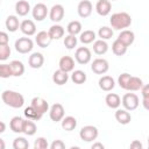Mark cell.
<instances>
[{"label": "cell", "mask_w": 149, "mask_h": 149, "mask_svg": "<svg viewBox=\"0 0 149 149\" xmlns=\"http://www.w3.org/2000/svg\"><path fill=\"white\" fill-rule=\"evenodd\" d=\"M1 99L7 106H9L12 108H20L24 104L23 95L19 92H15L12 90H5L1 93Z\"/></svg>", "instance_id": "1"}, {"label": "cell", "mask_w": 149, "mask_h": 149, "mask_svg": "<svg viewBox=\"0 0 149 149\" xmlns=\"http://www.w3.org/2000/svg\"><path fill=\"white\" fill-rule=\"evenodd\" d=\"M109 23H111L113 29L123 30L132 24V17L126 12L114 13V14H112V16L109 19Z\"/></svg>", "instance_id": "2"}, {"label": "cell", "mask_w": 149, "mask_h": 149, "mask_svg": "<svg viewBox=\"0 0 149 149\" xmlns=\"http://www.w3.org/2000/svg\"><path fill=\"white\" fill-rule=\"evenodd\" d=\"M98 135H99L98 128L94 127V126H91V125L83 127V128L80 129V132H79L80 139H81L83 141H85V142H92V141L97 140Z\"/></svg>", "instance_id": "3"}, {"label": "cell", "mask_w": 149, "mask_h": 149, "mask_svg": "<svg viewBox=\"0 0 149 149\" xmlns=\"http://www.w3.org/2000/svg\"><path fill=\"white\" fill-rule=\"evenodd\" d=\"M15 50L20 54H28L34 48V42L29 37H20L15 41Z\"/></svg>", "instance_id": "4"}, {"label": "cell", "mask_w": 149, "mask_h": 149, "mask_svg": "<svg viewBox=\"0 0 149 149\" xmlns=\"http://www.w3.org/2000/svg\"><path fill=\"white\" fill-rule=\"evenodd\" d=\"M121 102L125 107V109L127 111H134L139 107V97L135 94V93H126L122 99H121Z\"/></svg>", "instance_id": "5"}, {"label": "cell", "mask_w": 149, "mask_h": 149, "mask_svg": "<svg viewBox=\"0 0 149 149\" xmlns=\"http://www.w3.org/2000/svg\"><path fill=\"white\" fill-rule=\"evenodd\" d=\"M74 58L81 65H85V64L90 63V61H91V51H90V49L86 48V47L78 48L76 50V52H74Z\"/></svg>", "instance_id": "6"}, {"label": "cell", "mask_w": 149, "mask_h": 149, "mask_svg": "<svg viewBox=\"0 0 149 149\" xmlns=\"http://www.w3.org/2000/svg\"><path fill=\"white\" fill-rule=\"evenodd\" d=\"M108 62L104 58H95L91 64V70L97 74H104L108 71Z\"/></svg>", "instance_id": "7"}, {"label": "cell", "mask_w": 149, "mask_h": 149, "mask_svg": "<svg viewBox=\"0 0 149 149\" xmlns=\"http://www.w3.org/2000/svg\"><path fill=\"white\" fill-rule=\"evenodd\" d=\"M64 107L61 105V104H54L51 107H50V111H49V116L50 119L54 121V122H58V121H62L63 118H64Z\"/></svg>", "instance_id": "8"}, {"label": "cell", "mask_w": 149, "mask_h": 149, "mask_svg": "<svg viewBox=\"0 0 149 149\" xmlns=\"http://www.w3.org/2000/svg\"><path fill=\"white\" fill-rule=\"evenodd\" d=\"M31 14H33V17L36 21H43L47 17V15H48V8L42 2L36 3L34 6V8L31 9Z\"/></svg>", "instance_id": "9"}, {"label": "cell", "mask_w": 149, "mask_h": 149, "mask_svg": "<svg viewBox=\"0 0 149 149\" xmlns=\"http://www.w3.org/2000/svg\"><path fill=\"white\" fill-rule=\"evenodd\" d=\"M92 9H93V6L91 3L90 0H81L79 3H78V7H77V12H78V15L80 17H88L92 13Z\"/></svg>", "instance_id": "10"}, {"label": "cell", "mask_w": 149, "mask_h": 149, "mask_svg": "<svg viewBox=\"0 0 149 149\" xmlns=\"http://www.w3.org/2000/svg\"><path fill=\"white\" fill-rule=\"evenodd\" d=\"M64 7L59 3L57 5H54L51 8H50V13H49V16H50V20L52 22H59L62 21V19L64 17Z\"/></svg>", "instance_id": "11"}, {"label": "cell", "mask_w": 149, "mask_h": 149, "mask_svg": "<svg viewBox=\"0 0 149 149\" xmlns=\"http://www.w3.org/2000/svg\"><path fill=\"white\" fill-rule=\"evenodd\" d=\"M112 5L109 0H98L95 3V10L100 16H107L111 13Z\"/></svg>", "instance_id": "12"}, {"label": "cell", "mask_w": 149, "mask_h": 149, "mask_svg": "<svg viewBox=\"0 0 149 149\" xmlns=\"http://www.w3.org/2000/svg\"><path fill=\"white\" fill-rule=\"evenodd\" d=\"M31 106H33L40 114H42V115H43L45 112H48V109H49V104L47 102V100L43 99V98H40V97L33 98V100H31Z\"/></svg>", "instance_id": "13"}, {"label": "cell", "mask_w": 149, "mask_h": 149, "mask_svg": "<svg viewBox=\"0 0 149 149\" xmlns=\"http://www.w3.org/2000/svg\"><path fill=\"white\" fill-rule=\"evenodd\" d=\"M44 63V57L41 52H33L28 58V64L33 69H40Z\"/></svg>", "instance_id": "14"}, {"label": "cell", "mask_w": 149, "mask_h": 149, "mask_svg": "<svg viewBox=\"0 0 149 149\" xmlns=\"http://www.w3.org/2000/svg\"><path fill=\"white\" fill-rule=\"evenodd\" d=\"M51 41H52V38L50 37L49 33H47V31H44V30L37 33V35H36V37H35V42H36L37 45L41 47V48H47V47H49V44L51 43Z\"/></svg>", "instance_id": "15"}, {"label": "cell", "mask_w": 149, "mask_h": 149, "mask_svg": "<svg viewBox=\"0 0 149 149\" xmlns=\"http://www.w3.org/2000/svg\"><path fill=\"white\" fill-rule=\"evenodd\" d=\"M118 40L121 41L123 44H126L127 47L132 45L134 43V40H135V34L132 31V30H128V29H123L121 30V33L119 34L118 36Z\"/></svg>", "instance_id": "16"}, {"label": "cell", "mask_w": 149, "mask_h": 149, "mask_svg": "<svg viewBox=\"0 0 149 149\" xmlns=\"http://www.w3.org/2000/svg\"><path fill=\"white\" fill-rule=\"evenodd\" d=\"M58 65H59V69L61 70H63V71H65V72L69 73V72L73 71V69H74V61L70 56H63L59 59Z\"/></svg>", "instance_id": "17"}, {"label": "cell", "mask_w": 149, "mask_h": 149, "mask_svg": "<svg viewBox=\"0 0 149 149\" xmlns=\"http://www.w3.org/2000/svg\"><path fill=\"white\" fill-rule=\"evenodd\" d=\"M98 83H99V87L105 92L112 91L115 86V81L111 76H102Z\"/></svg>", "instance_id": "18"}, {"label": "cell", "mask_w": 149, "mask_h": 149, "mask_svg": "<svg viewBox=\"0 0 149 149\" xmlns=\"http://www.w3.org/2000/svg\"><path fill=\"white\" fill-rule=\"evenodd\" d=\"M20 29L27 36H31V35H34L36 33V26H35L34 21H31V20H23L21 22Z\"/></svg>", "instance_id": "19"}, {"label": "cell", "mask_w": 149, "mask_h": 149, "mask_svg": "<svg viewBox=\"0 0 149 149\" xmlns=\"http://www.w3.org/2000/svg\"><path fill=\"white\" fill-rule=\"evenodd\" d=\"M69 80V74L68 72L63 71V70H56L52 74V81L56 84V85H64L66 84V81Z\"/></svg>", "instance_id": "20"}, {"label": "cell", "mask_w": 149, "mask_h": 149, "mask_svg": "<svg viewBox=\"0 0 149 149\" xmlns=\"http://www.w3.org/2000/svg\"><path fill=\"white\" fill-rule=\"evenodd\" d=\"M105 102L109 108L116 109L121 105V99L116 93H108L105 98Z\"/></svg>", "instance_id": "21"}, {"label": "cell", "mask_w": 149, "mask_h": 149, "mask_svg": "<svg viewBox=\"0 0 149 149\" xmlns=\"http://www.w3.org/2000/svg\"><path fill=\"white\" fill-rule=\"evenodd\" d=\"M15 12L19 16H24L30 12V5L26 0H19L15 3Z\"/></svg>", "instance_id": "22"}, {"label": "cell", "mask_w": 149, "mask_h": 149, "mask_svg": "<svg viewBox=\"0 0 149 149\" xmlns=\"http://www.w3.org/2000/svg\"><path fill=\"white\" fill-rule=\"evenodd\" d=\"M115 119L121 125H127L132 121V115L127 109H116L115 112Z\"/></svg>", "instance_id": "23"}, {"label": "cell", "mask_w": 149, "mask_h": 149, "mask_svg": "<svg viewBox=\"0 0 149 149\" xmlns=\"http://www.w3.org/2000/svg\"><path fill=\"white\" fill-rule=\"evenodd\" d=\"M5 24H6L7 30L10 31V33L16 31V30L20 28V26H21V23L19 22L17 16H15V15H9V16L6 19V23H5Z\"/></svg>", "instance_id": "24"}, {"label": "cell", "mask_w": 149, "mask_h": 149, "mask_svg": "<svg viewBox=\"0 0 149 149\" xmlns=\"http://www.w3.org/2000/svg\"><path fill=\"white\" fill-rule=\"evenodd\" d=\"M37 130V127L34 122V120H30V119H27V120H23V127H22V133H24L26 135L28 136H33Z\"/></svg>", "instance_id": "25"}, {"label": "cell", "mask_w": 149, "mask_h": 149, "mask_svg": "<svg viewBox=\"0 0 149 149\" xmlns=\"http://www.w3.org/2000/svg\"><path fill=\"white\" fill-rule=\"evenodd\" d=\"M108 50V44L105 40H97L94 43H93V51L97 54V55H104L106 54Z\"/></svg>", "instance_id": "26"}, {"label": "cell", "mask_w": 149, "mask_h": 149, "mask_svg": "<svg viewBox=\"0 0 149 149\" xmlns=\"http://www.w3.org/2000/svg\"><path fill=\"white\" fill-rule=\"evenodd\" d=\"M76 127H77V120H76V118H73V116H71V115L63 118V120H62V128H63L64 130L71 132V130H73Z\"/></svg>", "instance_id": "27"}, {"label": "cell", "mask_w": 149, "mask_h": 149, "mask_svg": "<svg viewBox=\"0 0 149 149\" xmlns=\"http://www.w3.org/2000/svg\"><path fill=\"white\" fill-rule=\"evenodd\" d=\"M127 45L126 44H123L121 41H119L118 38L113 42V44H112V51L114 52V55H116V56H123L126 52H127Z\"/></svg>", "instance_id": "28"}, {"label": "cell", "mask_w": 149, "mask_h": 149, "mask_svg": "<svg viewBox=\"0 0 149 149\" xmlns=\"http://www.w3.org/2000/svg\"><path fill=\"white\" fill-rule=\"evenodd\" d=\"M49 35L52 40H59L61 37L64 36V28L59 24H54L49 28Z\"/></svg>", "instance_id": "29"}, {"label": "cell", "mask_w": 149, "mask_h": 149, "mask_svg": "<svg viewBox=\"0 0 149 149\" xmlns=\"http://www.w3.org/2000/svg\"><path fill=\"white\" fill-rule=\"evenodd\" d=\"M22 127H23V119L21 116H14L12 118L9 122V128L14 133H22Z\"/></svg>", "instance_id": "30"}, {"label": "cell", "mask_w": 149, "mask_h": 149, "mask_svg": "<svg viewBox=\"0 0 149 149\" xmlns=\"http://www.w3.org/2000/svg\"><path fill=\"white\" fill-rule=\"evenodd\" d=\"M10 68H12V72H13V76L14 77H20L23 74L24 72V65L22 62L20 61H12L10 63Z\"/></svg>", "instance_id": "31"}, {"label": "cell", "mask_w": 149, "mask_h": 149, "mask_svg": "<svg viewBox=\"0 0 149 149\" xmlns=\"http://www.w3.org/2000/svg\"><path fill=\"white\" fill-rule=\"evenodd\" d=\"M142 86H143V81H142V79L141 78H139V77H130V79H129V81H128V85H127V90L128 91H139L140 88H142Z\"/></svg>", "instance_id": "32"}, {"label": "cell", "mask_w": 149, "mask_h": 149, "mask_svg": "<svg viewBox=\"0 0 149 149\" xmlns=\"http://www.w3.org/2000/svg\"><path fill=\"white\" fill-rule=\"evenodd\" d=\"M23 114H24V116H26L27 119H30V120H34V121H38V120L42 118V114H40L31 105L24 108Z\"/></svg>", "instance_id": "33"}, {"label": "cell", "mask_w": 149, "mask_h": 149, "mask_svg": "<svg viewBox=\"0 0 149 149\" xmlns=\"http://www.w3.org/2000/svg\"><path fill=\"white\" fill-rule=\"evenodd\" d=\"M79 40L84 44H90L95 40V33L93 30H84L83 33H80Z\"/></svg>", "instance_id": "34"}, {"label": "cell", "mask_w": 149, "mask_h": 149, "mask_svg": "<svg viewBox=\"0 0 149 149\" xmlns=\"http://www.w3.org/2000/svg\"><path fill=\"white\" fill-rule=\"evenodd\" d=\"M71 80L74 83V84H84L86 81V73L81 70H74L71 74Z\"/></svg>", "instance_id": "35"}, {"label": "cell", "mask_w": 149, "mask_h": 149, "mask_svg": "<svg viewBox=\"0 0 149 149\" xmlns=\"http://www.w3.org/2000/svg\"><path fill=\"white\" fill-rule=\"evenodd\" d=\"M66 29H68V33H69V34H71V35H77V34L81 33V23H80L79 21H71V22L68 24Z\"/></svg>", "instance_id": "36"}, {"label": "cell", "mask_w": 149, "mask_h": 149, "mask_svg": "<svg viewBox=\"0 0 149 149\" xmlns=\"http://www.w3.org/2000/svg\"><path fill=\"white\" fill-rule=\"evenodd\" d=\"M98 36L101 38V40H109L111 37H113V29L112 28H109V27H106V26H104V27H101V28H99V30H98Z\"/></svg>", "instance_id": "37"}, {"label": "cell", "mask_w": 149, "mask_h": 149, "mask_svg": "<svg viewBox=\"0 0 149 149\" xmlns=\"http://www.w3.org/2000/svg\"><path fill=\"white\" fill-rule=\"evenodd\" d=\"M28 147H29V143L24 137L20 136L13 141V148L14 149H27Z\"/></svg>", "instance_id": "38"}, {"label": "cell", "mask_w": 149, "mask_h": 149, "mask_svg": "<svg viewBox=\"0 0 149 149\" xmlns=\"http://www.w3.org/2000/svg\"><path fill=\"white\" fill-rule=\"evenodd\" d=\"M130 77H132V76H130L129 73H127V72L121 73V74L119 76V78H118V84H119V86H120L121 88H123V90H127V85H128V81H129Z\"/></svg>", "instance_id": "39"}, {"label": "cell", "mask_w": 149, "mask_h": 149, "mask_svg": "<svg viewBox=\"0 0 149 149\" xmlns=\"http://www.w3.org/2000/svg\"><path fill=\"white\" fill-rule=\"evenodd\" d=\"M64 45L68 49H70V50L73 49L77 45V37H76V35L69 34L68 36H65V38H64Z\"/></svg>", "instance_id": "40"}, {"label": "cell", "mask_w": 149, "mask_h": 149, "mask_svg": "<svg viewBox=\"0 0 149 149\" xmlns=\"http://www.w3.org/2000/svg\"><path fill=\"white\" fill-rule=\"evenodd\" d=\"M13 76L10 64H1L0 65V77L1 78H9Z\"/></svg>", "instance_id": "41"}, {"label": "cell", "mask_w": 149, "mask_h": 149, "mask_svg": "<svg viewBox=\"0 0 149 149\" xmlns=\"http://www.w3.org/2000/svg\"><path fill=\"white\" fill-rule=\"evenodd\" d=\"M10 55V48L8 44L0 45V61H6Z\"/></svg>", "instance_id": "42"}, {"label": "cell", "mask_w": 149, "mask_h": 149, "mask_svg": "<svg viewBox=\"0 0 149 149\" xmlns=\"http://www.w3.org/2000/svg\"><path fill=\"white\" fill-rule=\"evenodd\" d=\"M48 147H49V144H48L47 139H44V137H37L35 140V143H34V148L35 149H47Z\"/></svg>", "instance_id": "43"}, {"label": "cell", "mask_w": 149, "mask_h": 149, "mask_svg": "<svg viewBox=\"0 0 149 149\" xmlns=\"http://www.w3.org/2000/svg\"><path fill=\"white\" fill-rule=\"evenodd\" d=\"M64 148H65V143L62 140H55L50 144V149H64Z\"/></svg>", "instance_id": "44"}, {"label": "cell", "mask_w": 149, "mask_h": 149, "mask_svg": "<svg viewBox=\"0 0 149 149\" xmlns=\"http://www.w3.org/2000/svg\"><path fill=\"white\" fill-rule=\"evenodd\" d=\"M8 41H9V38H8V35H7V33H5V31H1V33H0V45H3V44H8Z\"/></svg>", "instance_id": "45"}, {"label": "cell", "mask_w": 149, "mask_h": 149, "mask_svg": "<svg viewBox=\"0 0 149 149\" xmlns=\"http://www.w3.org/2000/svg\"><path fill=\"white\" fill-rule=\"evenodd\" d=\"M141 94L143 98H148L149 97V84H146L142 86L141 88Z\"/></svg>", "instance_id": "46"}, {"label": "cell", "mask_w": 149, "mask_h": 149, "mask_svg": "<svg viewBox=\"0 0 149 149\" xmlns=\"http://www.w3.org/2000/svg\"><path fill=\"white\" fill-rule=\"evenodd\" d=\"M132 149H142V143L140 142V141H137V140H135V141H133L132 143H130V146H129Z\"/></svg>", "instance_id": "47"}, {"label": "cell", "mask_w": 149, "mask_h": 149, "mask_svg": "<svg viewBox=\"0 0 149 149\" xmlns=\"http://www.w3.org/2000/svg\"><path fill=\"white\" fill-rule=\"evenodd\" d=\"M142 105H143V107H144L147 111H149V97L142 99Z\"/></svg>", "instance_id": "48"}, {"label": "cell", "mask_w": 149, "mask_h": 149, "mask_svg": "<svg viewBox=\"0 0 149 149\" xmlns=\"http://www.w3.org/2000/svg\"><path fill=\"white\" fill-rule=\"evenodd\" d=\"M104 149L105 148V146L102 144V143H99V142H95V143H93L92 144V149Z\"/></svg>", "instance_id": "49"}, {"label": "cell", "mask_w": 149, "mask_h": 149, "mask_svg": "<svg viewBox=\"0 0 149 149\" xmlns=\"http://www.w3.org/2000/svg\"><path fill=\"white\" fill-rule=\"evenodd\" d=\"M0 127H1V128H0V133H3L5 129H6V126H5V122H3V121L0 122Z\"/></svg>", "instance_id": "50"}, {"label": "cell", "mask_w": 149, "mask_h": 149, "mask_svg": "<svg viewBox=\"0 0 149 149\" xmlns=\"http://www.w3.org/2000/svg\"><path fill=\"white\" fill-rule=\"evenodd\" d=\"M0 148H1V149L5 148V143H3V140H2V139H0Z\"/></svg>", "instance_id": "51"}, {"label": "cell", "mask_w": 149, "mask_h": 149, "mask_svg": "<svg viewBox=\"0 0 149 149\" xmlns=\"http://www.w3.org/2000/svg\"><path fill=\"white\" fill-rule=\"evenodd\" d=\"M148 148H149V137H148Z\"/></svg>", "instance_id": "52"}, {"label": "cell", "mask_w": 149, "mask_h": 149, "mask_svg": "<svg viewBox=\"0 0 149 149\" xmlns=\"http://www.w3.org/2000/svg\"><path fill=\"white\" fill-rule=\"evenodd\" d=\"M109 1H115V0H109Z\"/></svg>", "instance_id": "53"}]
</instances>
